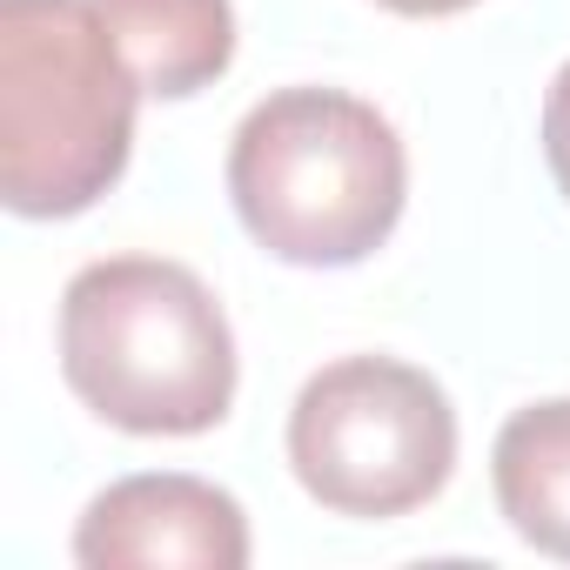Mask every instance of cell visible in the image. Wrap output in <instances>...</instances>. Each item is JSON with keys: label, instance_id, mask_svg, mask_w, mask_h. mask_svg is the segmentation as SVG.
Wrapping results in <instances>:
<instances>
[{"label": "cell", "instance_id": "6", "mask_svg": "<svg viewBox=\"0 0 570 570\" xmlns=\"http://www.w3.org/2000/svg\"><path fill=\"white\" fill-rule=\"evenodd\" d=\"M141 95L188 101L215 88L235 61V8L228 0H95Z\"/></svg>", "mask_w": 570, "mask_h": 570}, {"label": "cell", "instance_id": "1", "mask_svg": "<svg viewBox=\"0 0 570 570\" xmlns=\"http://www.w3.org/2000/svg\"><path fill=\"white\" fill-rule=\"evenodd\" d=\"M228 202L242 228L289 268L370 262L410 202L396 121L343 88H282L228 141Z\"/></svg>", "mask_w": 570, "mask_h": 570}, {"label": "cell", "instance_id": "9", "mask_svg": "<svg viewBox=\"0 0 570 570\" xmlns=\"http://www.w3.org/2000/svg\"><path fill=\"white\" fill-rule=\"evenodd\" d=\"M376 8L410 14V21H436V14H463V8H476V0H376Z\"/></svg>", "mask_w": 570, "mask_h": 570}, {"label": "cell", "instance_id": "5", "mask_svg": "<svg viewBox=\"0 0 570 570\" xmlns=\"http://www.w3.org/2000/svg\"><path fill=\"white\" fill-rule=\"evenodd\" d=\"M75 563L88 570H242V503L188 470H141L108 483L75 523Z\"/></svg>", "mask_w": 570, "mask_h": 570}, {"label": "cell", "instance_id": "8", "mask_svg": "<svg viewBox=\"0 0 570 570\" xmlns=\"http://www.w3.org/2000/svg\"><path fill=\"white\" fill-rule=\"evenodd\" d=\"M543 161H550V175L570 202V61L557 68V81L543 95Z\"/></svg>", "mask_w": 570, "mask_h": 570}, {"label": "cell", "instance_id": "3", "mask_svg": "<svg viewBox=\"0 0 570 570\" xmlns=\"http://www.w3.org/2000/svg\"><path fill=\"white\" fill-rule=\"evenodd\" d=\"M141 81L95 0H0V202L28 222L95 208L135 155Z\"/></svg>", "mask_w": 570, "mask_h": 570}, {"label": "cell", "instance_id": "4", "mask_svg": "<svg viewBox=\"0 0 570 570\" xmlns=\"http://www.w3.org/2000/svg\"><path fill=\"white\" fill-rule=\"evenodd\" d=\"M289 470L336 517H410L456 470V410L416 363L343 356L316 370L289 410Z\"/></svg>", "mask_w": 570, "mask_h": 570}, {"label": "cell", "instance_id": "2", "mask_svg": "<svg viewBox=\"0 0 570 570\" xmlns=\"http://www.w3.org/2000/svg\"><path fill=\"white\" fill-rule=\"evenodd\" d=\"M61 376L128 436H202L235 403V330L168 255L88 262L61 296Z\"/></svg>", "mask_w": 570, "mask_h": 570}, {"label": "cell", "instance_id": "7", "mask_svg": "<svg viewBox=\"0 0 570 570\" xmlns=\"http://www.w3.org/2000/svg\"><path fill=\"white\" fill-rule=\"evenodd\" d=\"M490 483H497L503 523L530 550L570 563V396L523 403L497 430V443H490Z\"/></svg>", "mask_w": 570, "mask_h": 570}]
</instances>
